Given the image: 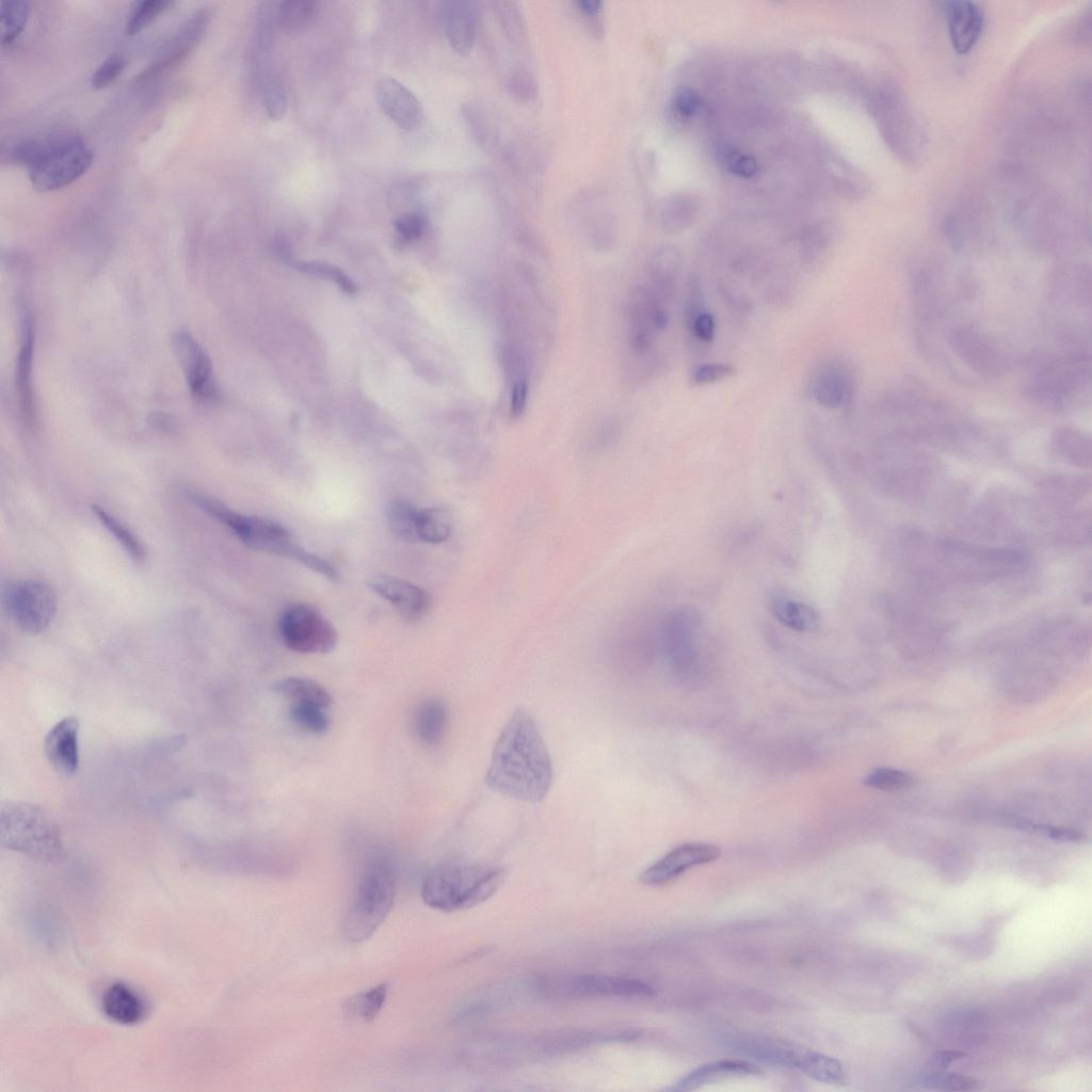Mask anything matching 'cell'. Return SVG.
I'll return each instance as SVG.
<instances>
[{
  "label": "cell",
  "mask_w": 1092,
  "mask_h": 1092,
  "mask_svg": "<svg viewBox=\"0 0 1092 1092\" xmlns=\"http://www.w3.org/2000/svg\"><path fill=\"white\" fill-rule=\"evenodd\" d=\"M465 121L481 147H491L495 139V125L486 110L476 104H469L463 110Z\"/></svg>",
  "instance_id": "obj_42"
},
{
  "label": "cell",
  "mask_w": 1092,
  "mask_h": 1092,
  "mask_svg": "<svg viewBox=\"0 0 1092 1092\" xmlns=\"http://www.w3.org/2000/svg\"><path fill=\"white\" fill-rule=\"evenodd\" d=\"M553 763L536 720L523 710L513 714L494 745L486 782L503 796L537 804L548 796Z\"/></svg>",
  "instance_id": "obj_1"
},
{
  "label": "cell",
  "mask_w": 1092,
  "mask_h": 1092,
  "mask_svg": "<svg viewBox=\"0 0 1092 1092\" xmlns=\"http://www.w3.org/2000/svg\"><path fill=\"white\" fill-rule=\"evenodd\" d=\"M704 303L701 281L698 277H693L687 284L685 296V321L687 329L693 324V321L697 316L705 312Z\"/></svg>",
  "instance_id": "obj_47"
},
{
  "label": "cell",
  "mask_w": 1092,
  "mask_h": 1092,
  "mask_svg": "<svg viewBox=\"0 0 1092 1092\" xmlns=\"http://www.w3.org/2000/svg\"><path fill=\"white\" fill-rule=\"evenodd\" d=\"M189 497L208 516L226 526L252 550H258L267 541L289 536L280 524L260 517L243 515L215 497L199 492H189Z\"/></svg>",
  "instance_id": "obj_9"
},
{
  "label": "cell",
  "mask_w": 1092,
  "mask_h": 1092,
  "mask_svg": "<svg viewBox=\"0 0 1092 1092\" xmlns=\"http://www.w3.org/2000/svg\"><path fill=\"white\" fill-rule=\"evenodd\" d=\"M259 552L278 555L296 561L298 564L305 566L318 574L324 575L328 580L334 582L340 578L339 572L336 571L329 561L301 548V546L294 543L289 536L265 543Z\"/></svg>",
  "instance_id": "obj_28"
},
{
  "label": "cell",
  "mask_w": 1092,
  "mask_h": 1092,
  "mask_svg": "<svg viewBox=\"0 0 1092 1092\" xmlns=\"http://www.w3.org/2000/svg\"><path fill=\"white\" fill-rule=\"evenodd\" d=\"M263 105L272 121H280L287 111V94L278 72L260 79Z\"/></svg>",
  "instance_id": "obj_37"
},
{
  "label": "cell",
  "mask_w": 1092,
  "mask_h": 1092,
  "mask_svg": "<svg viewBox=\"0 0 1092 1092\" xmlns=\"http://www.w3.org/2000/svg\"><path fill=\"white\" fill-rule=\"evenodd\" d=\"M447 725L446 704L438 698L423 701L415 711V734L428 747L438 746L443 741Z\"/></svg>",
  "instance_id": "obj_26"
},
{
  "label": "cell",
  "mask_w": 1092,
  "mask_h": 1092,
  "mask_svg": "<svg viewBox=\"0 0 1092 1092\" xmlns=\"http://www.w3.org/2000/svg\"><path fill=\"white\" fill-rule=\"evenodd\" d=\"M735 368L725 363H709L699 366L693 376L696 385H710L732 377Z\"/></svg>",
  "instance_id": "obj_48"
},
{
  "label": "cell",
  "mask_w": 1092,
  "mask_h": 1092,
  "mask_svg": "<svg viewBox=\"0 0 1092 1092\" xmlns=\"http://www.w3.org/2000/svg\"><path fill=\"white\" fill-rule=\"evenodd\" d=\"M173 5L170 0H140L136 2L128 13L125 30L127 35L138 34L148 27L160 14Z\"/></svg>",
  "instance_id": "obj_38"
},
{
  "label": "cell",
  "mask_w": 1092,
  "mask_h": 1092,
  "mask_svg": "<svg viewBox=\"0 0 1092 1092\" xmlns=\"http://www.w3.org/2000/svg\"><path fill=\"white\" fill-rule=\"evenodd\" d=\"M368 585L409 620H419L429 612V592L406 580L388 574H377L368 581Z\"/></svg>",
  "instance_id": "obj_15"
},
{
  "label": "cell",
  "mask_w": 1092,
  "mask_h": 1092,
  "mask_svg": "<svg viewBox=\"0 0 1092 1092\" xmlns=\"http://www.w3.org/2000/svg\"><path fill=\"white\" fill-rule=\"evenodd\" d=\"M0 839L5 848L41 862H56L64 855L61 830L43 808L8 802L0 811Z\"/></svg>",
  "instance_id": "obj_4"
},
{
  "label": "cell",
  "mask_w": 1092,
  "mask_h": 1092,
  "mask_svg": "<svg viewBox=\"0 0 1092 1092\" xmlns=\"http://www.w3.org/2000/svg\"><path fill=\"white\" fill-rule=\"evenodd\" d=\"M630 343L635 355L648 356L656 336L666 330L668 314L664 303L649 287L635 289L629 307Z\"/></svg>",
  "instance_id": "obj_10"
},
{
  "label": "cell",
  "mask_w": 1092,
  "mask_h": 1092,
  "mask_svg": "<svg viewBox=\"0 0 1092 1092\" xmlns=\"http://www.w3.org/2000/svg\"><path fill=\"white\" fill-rule=\"evenodd\" d=\"M928 1084L944 1090H973L979 1086L975 1079L959 1073L931 1074Z\"/></svg>",
  "instance_id": "obj_49"
},
{
  "label": "cell",
  "mask_w": 1092,
  "mask_h": 1092,
  "mask_svg": "<svg viewBox=\"0 0 1092 1092\" xmlns=\"http://www.w3.org/2000/svg\"><path fill=\"white\" fill-rule=\"evenodd\" d=\"M321 706L310 703H294L289 716L294 724L304 732L324 734L330 728V720Z\"/></svg>",
  "instance_id": "obj_39"
},
{
  "label": "cell",
  "mask_w": 1092,
  "mask_h": 1092,
  "mask_svg": "<svg viewBox=\"0 0 1092 1092\" xmlns=\"http://www.w3.org/2000/svg\"><path fill=\"white\" fill-rule=\"evenodd\" d=\"M102 1009L107 1018L122 1025H136L147 1016L146 1002L124 983H115L107 988L102 998Z\"/></svg>",
  "instance_id": "obj_21"
},
{
  "label": "cell",
  "mask_w": 1092,
  "mask_h": 1092,
  "mask_svg": "<svg viewBox=\"0 0 1092 1092\" xmlns=\"http://www.w3.org/2000/svg\"><path fill=\"white\" fill-rule=\"evenodd\" d=\"M454 518L452 512L444 507H428L419 510L417 516V535L420 542L440 544L452 536Z\"/></svg>",
  "instance_id": "obj_31"
},
{
  "label": "cell",
  "mask_w": 1092,
  "mask_h": 1092,
  "mask_svg": "<svg viewBox=\"0 0 1092 1092\" xmlns=\"http://www.w3.org/2000/svg\"><path fill=\"white\" fill-rule=\"evenodd\" d=\"M279 632L289 650L302 654L330 653L339 641L334 626L307 604L287 607L279 620Z\"/></svg>",
  "instance_id": "obj_7"
},
{
  "label": "cell",
  "mask_w": 1092,
  "mask_h": 1092,
  "mask_svg": "<svg viewBox=\"0 0 1092 1092\" xmlns=\"http://www.w3.org/2000/svg\"><path fill=\"white\" fill-rule=\"evenodd\" d=\"M273 692L294 703H310L327 709L332 703V697L328 690L314 680L308 678H285L271 686Z\"/></svg>",
  "instance_id": "obj_29"
},
{
  "label": "cell",
  "mask_w": 1092,
  "mask_h": 1092,
  "mask_svg": "<svg viewBox=\"0 0 1092 1092\" xmlns=\"http://www.w3.org/2000/svg\"><path fill=\"white\" fill-rule=\"evenodd\" d=\"M419 510L405 500H396L389 505L387 517L392 534L405 542H420L417 535V516Z\"/></svg>",
  "instance_id": "obj_35"
},
{
  "label": "cell",
  "mask_w": 1092,
  "mask_h": 1092,
  "mask_svg": "<svg viewBox=\"0 0 1092 1092\" xmlns=\"http://www.w3.org/2000/svg\"><path fill=\"white\" fill-rule=\"evenodd\" d=\"M396 873L388 857H376L363 870L358 887L346 913L343 933L350 943L371 938L394 906Z\"/></svg>",
  "instance_id": "obj_3"
},
{
  "label": "cell",
  "mask_w": 1092,
  "mask_h": 1092,
  "mask_svg": "<svg viewBox=\"0 0 1092 1092\" xmlns=\"http://www.w3.org/2000/svg\"><path fill=\"white\" fill-rule=\"evenodd\" d=\"M388 993L389 985L383 983L356 994L355 997L346 1002L344 1006L345 1016L351 1020L364 1023L373 1022L380 1014L385 1002H387Z\"/></svg>",
  "instance_id": "obj_32"
},
{
  "label": "cell",
  "mask_w": 1092,
  "mask_h": 1092,
  "mask_svg": "<svg viewBox=\"0 0 1092 1092\" xmlns=\"http://www.w3.org/2000/svg\"><path fill=\"white\" fill-rule=\"evenodd\" d=\"M92 513L96 519L106 528V531L115 537L122 549L137 565L147 561L148 552L140 538L116 517L100 506H93Z\"/></svg>",
  "instance_id": "obj_30"
},
{
  "label": "cell",
  "mask_w": 1092,
  "mask_h": 1092,
  "mask_svg": "<svg viewBox=\"0 0 1092 1092\" xmlns=\"http://www.w3.org/2000/svg\"><path fill=\"white\" fill-rule=\"evenodd\" d=\"M30 4L25 0H9L2 4L0 26H2V44L10 47L18 39L29 18Z\"/></svg>",
  "instance_id": "obj_36"
},
{
  "label": "cell",
  "mask_w": 1092,
  "mask_h": 1092,
  "mask_svg": "<svg viewBox=\"0 0 1092 1092\" xmlns=\"http://www.w3.org/2000/svg\"><path fill=\"white\" fill-rule=\"evenodd\" d=\"M966 1055V1053L954 1051L941 1052L935 1056L934 1064L938 1068H946L949 1067L952 1063L959 1061V1059L965 1058Z\"/></svg>",
  "instance_id": "obj_56"
},
{
  "label": "cell",
  "mask_w": 1092,
  "mask_h": 1092,
  "mask_svg": "<svg viewBox=\"0 0 1092 1092\" xmlns=\"http://www.w3.org/2000/svg\"><path fill=\"white\" fill-rule=\"evenodd\" d=\"M760 1073L761 1070L758 1067L747 1061H741V1059L728 1061V1059H725V1061L705 1064L693 1070L680 1080L672 1090L690 1091L722 1078L746 1077V1075H758Z\"/></svg>",
  "instance_id": "obj_25"
},
{
  "label": "cell",
  "mask_w": 1092,
  "mask_h": 1092,
  "mask_svg": "<svg viewBox=\"0 0 1092 1092\" xmlns=\"http://www.w3.org/2000/svg\"><path fill=\"white\" fill-rule=\"evenodd\" d=\"M505 873L500 867L468 861H445L423 881L424 903L442 912L471 909L488 901L501 889Z\"/></svg>",
  "instance_id": "obj_2"
},
{
  "label": "cell",
  "mask_w": 1092,
  "mask_h": 1092,
  "mask_svg": "<svg viewBox=\"0 0 1092 1092\" xmlns=\"http://www.w3.org/2000/svg\"><path fill=\"white\" fill-rule=\"evenodd\" d=\"M23 337L19 353L18 366H16V391L19 395V404L23 420L28 426L36 422V405L34 389H32V359H34V325L28 311H24L22 318Z\"/></svg>",
  "instance_id": "obj_20"
},
{
  "label": "cell",
  "mask_w": 1092,
  "mask_h": 1092,
  "mask_svg": "<svg viewBox=\"0 0 1092 1092\" xmlns=\"http://www.w3.org/2000/svg\"><path fill=\"white\" fill-rule=\"evenodd\" d=\"M956 346L963 361H966L977 372L992 374L999 372L1000 361L997 353L990 345L974 331L961 330L954 335Z\"/></svg>",
  "instance_id": "obj_27"
},
{
  "label": "cell",
  "mask_w": 1092,
  "mask_h": 1092,
  "mask_svg": "<svg viewBox=\"0 0 1092 1092\" xmlns=\"http://www.w3.org/2000/svg\"><path fill=\"white\" fill-rule=\"evenodd\" d=\"M507 87L513 96L522 101L534 100L538 94L535 77L524 69L515 70L510 74Z\"/></svg>",
  "instance_id": "obj_46"
},
{
  "label": "cell",
  "mask_w": 1092,
  "mask_h": 1092,
  "mask_svg": "<svg viewBox=\"0 0 1092 1092\" xmlns=\"http://www.w3.org/2000/svg\"><path fill=\"white\" fill-rule=\"evenodd\" d=\"M172 347L178 358L192 396L200 401H211L217 396V385L211 358L188 332L180 331L172 337Z\"/></svg>",
  "instance_id": "obj_11"
},
{
  "label": "cell",
  "mask_w": 1092,
  "mask_h": 1092,
  "mask_svg": "<svg viewBox=\"0 0 1092 1092\" xmlns=\"http://www.w3.org/2000/svg\"><path fill=\"white\" fill-rule=\"evenodd\" d=\"M721 855L718 846L705 843H687L674 848L655 862L639 877L642 885L655 887L666 885L692 867L708 864Z\"/></svg>",
  "instance_id": "obj_13"
},
{
  "label": "cell",
  "mask_w": 1092,
  "mask_h": 1092,
  "mask_svg": "<svg viewBox=\"0 0 1092 1092\" xmlns=\"http://www.w3.org/2000/svg\"><path fill=\"white\" fill-rule=\"evenodd\" d=\"M641 1033L634 1030L616 1032H562L545 1036L541 1040L542 1048L551 1054L566 1053L584 1049L598 1043L631 1042L638 1040Z\"/></svg>",
  "instance_id": "obj_22"
},
{
  "label": "cell",
  "mask_w": 1092,
  "mask_h": 1092,
  "mask_svg": "<svg viewBox=\"0 0 1092 1092\" xmlns=\"http://www.w3.org/2000/svg\"><path fill=\"white\" fill-rule=\"evenodd\" d=\"M853 381L839 363H826L815 373L812 394L819 406L828 410L849 406L853 398Z\"/></svg>",
  "instance_id": "obj_19"
},
{
  "label": "cell",
  "mask_w": 1092,
  "mask_h": 1092,
  "mask_svg": "<svg viewBox=\"0 0 1092 1092\" xmlns=\"http://www.w3.org/2000/svg\"><path fill=\"white\" fill-rule=\"evenodd\" d=\"M945 10L954 50L960 55H966L982 36L984 13L971 2L949 3Z\"/></svg>",
  "instance_id": "obj_18"
},
{
  "label": "cell",
  "mask_w": 1092,
  "mask_h": 1092,
  "mask_svg": "<svg viewBox=\"0 0 1092 1092\" xmlns=\"http://www.w3.org/2000/svg\"><path fill=\"white\" fill-rule=\"evenodd\" d=\"M295 266L299 271L307 273V275L333 282L347 295L352 296L359 292L358 284L339 267L321 262H300Z\"/></svg>",
  "instance_id": "obj_41"
},
{
  "label": "cell",
  "mask_w": 1092,
  "mask_h": 1092,
  "mask_svg": "<svg viewBox=\"0 0 1092 1092\" xmlns=\"http://www.w3.org/2000/svg\"><path fill=\"white\" fill-rule=\"evenodd\" d=\"M44 751L58 773L75 775L80 764L78 719L66 717L58 721L45 737Z\"/></svg>",
  "instance_id": "obj_16"
},
{
  "label": "cell",
  "mask_w": 1092,
  "mask_h": 1092,
  "mask_svg": "<svg viewBox=\"0 0 1092 1092\" xmlns=\"http://www.w3.org/2000/svg\"><path fill=\"white\" fill-rule=\"evenodd\" d=\"M428 227V217L422 211H411L400 215L395 220V231L401 243L415 242L425 234Z\"/></svg>",
  "instance_id": "obj_44"
},
{
  "label": "cell",
  "mask_w": 1092,
  "mask_h": 1092,
  "mask_svg": "<svg viewBox=\"0 0 1092 1092\" xmlns=\"http://www.w3.org/2000/svg\"><path fill=\"white\" fill-rule=\"evenodd\" d=\"M533 988L549 1000L650 999L656 991L639 979L603 974H551L536 977Z\"/></svg>",
  "instance_id": "obj_5"
},
{
  "label": "cell",
  "mask_w": 1092,
  "mask_h": 1092,
  "mask_svg": "<svg viewBox=\"0 0 1092 1092\" xmlns=\"http://www.w3.org/2000/svg\"><path fill=\"white\" fill-rule=\"evenodd\" d=\"M913 778L903 770L881 767L873 770L864 779L869 788L880 791H899L911 786Z\"/></svg>",
  "instance_id": "obj_43"
},
{
  "label": "cell",
  "mask_w": 1092,
  "mask_h": 1092,
  "mask_svg": "<svg viewBox=\"0 0 1092 1092\" xmlns=\"http://www.w3.org/2000/svg\"><path fill=\"white\" fill-rule=\"evenodd\" d=\"M375 98L383 114L403 131H414L423 120V107L414 93L399 80L387 76L377 80Z\"/></svg>",
  "instance_id": "obj_14"
},
{
  "label": "cell",
  "mask_w": 1092,
  "mask_h": 1092,
  "mask_svg": "<svg viewBox=\"0 0 1092 1092\" xmlns=\"http://www.w3.org/2000/svg\"><path fill=\"white\" fill-rule=\"evenodd\" d=\"M510 397L511 415L518 417L524 412L526 408L528 397L527 381L513 383L511 387Z\"/></svg>",
  "instance_id": "obj_54"
},
{
  "label": "cell",
  "mask_w": 1092,
  "mask_h": 1092,
  "mask_svg": "<svg viewBox=\"0 0 1092 1092\" xmlns=\"http://www.w3.org/2000/svg\"><path fill=\"white\" fill-rule=\"evenodd\" d=\"M4 599L11 620L27 634L45 632L56 618V593L43 581L32 578L15 582L6 590Z\"/></svg>",
  "instance_id": "obj_8"
},
{
  "label": "cell",
  "mask_w": 1092,
  "mask_h": 1092,
  "mask_svg": "<svg viewBox=\"0 0 1092 1092\" xmlns=\"http://www.w3.org/2000/svg\"><path fill=\"white\" fill-rule=\"evenodd\" d=\"M93 158L85 140L70 132L28 169L30 182L41 192L67 187L90 169Z\"/></svg>",
  "instance_id": "obj_6"
},
{
  "label": "cell",
  "mask_w": 1092,
  "mask_h": 1092,
  "mask_svg": "<svg viewBox=\"0 0 1092 1092\" xmlns=\"http://www.w3.org/2000/svg\"><path fill=\"white\" fill-rule=\"evenodd\" d=\"M770 613L786 628L799 633L814 632L821 619L815 609L782 592H773L768 598Z\"/></svg>",
  "instance_id": "obj_24"
},
{
  "label": "cell",
  "mask_w": 1092,
  "mask_h": 1092,
  "mask_svg": "<svg viewBox=\"0 0 1092 1092\" xmlns=\"http://www.w3.org/2000/svg\"><path fill=\"white\" fill-rule=\"evenodd\" d=\"M601 0H578L576 6L587 18L596 19L603 9Z\"/></svg>",
  "instance_id": "obj_55"
},
{
  "label": "cell",
  "mask_w": 1092,
  "mask_h": 1092,
  "mask_svg": "<svg viewBox=\"0 0 1092 1092\" xmlns=\"http://www.w3.org/2000/svg\"><path fill=\"white\" fill-rule=\"evenodd\" d=\"M500 5L502 7L499 8V14L507 35L511 36L512 40H522L524 32L520 13L509 3H501Z\"/></svg>",
  "instance_id": "obj_53"
},
{
  "label": "cell",
  "mask_w": 1092,
  "mask_h": 1092,
  "mask_svg": "<svg viewBox=\"0 0 1092 1092\" xmlns=\"http://www.w3.org/2000/svg\"><path fill=\"white\" fill-rule=\"evenodd\" d=\"M728 169L736 176L743 179L752 178L758 171L757 160L752 156L736 152L728 156Z\"/></svg>",
  "instance_id": "obj_51"
},
{
  "label": "cell",
  "mask_w": 1092,
  "mask_h": 1092,
  "mask_svg": "<svg viewBox=\"0 0 1092 1092\" xmlns=\"http://www.w3.org/2000/svg\"><path fill=\"white\" fill-rule=\"evenodd\" d=\"M673 107L683 117H696L703 108L701 96L694 90L680 89L673 98Z\"/></svg>",
  "instance_id": "obj_50"
},
{
  "label": "cell",
  "mask_w": 1092,
  "mask_h": 1092,
  "mask_svg": "<svg viewBox=\"0 0 1092 1092\" xmlns=\"http://www.w3.org/2000/svg\"><path fill=\"white\" fill-rule=\"evenodd\" d=\"M320 5L315 0H288L279 3L278 26L285 32H297L309 26L318 15Z\"/></svg>",
  "instance_id": "obj_34"
},
{
  "label": "cell",
  "mask_w": 1092,
  "mask_h": 1092,
  "mask_svg": "<svg viewBox=\"0 0 1092 1092\" xmlns=\"http://www.w3.org/2000/svg\"><path fill=\"white\" fill-rule=\"evenodd\" d=\"M697 213L696 203L686 198H674L664 206L663 228L668 233H679L693 223Z\"/></svg>",
  "instance_id": "obj_40"
},
{
  "label": "cell",
  "mask_w": 1092,
  "mask_h": 1092,
  "mask_svg": "<svg viewBox=\"0 0 1092 1092\" xmlns=\"http://www.w3.org/2000/svg\"><path fill=\"white\" fill-rule=\"evenodd\" d=\"M688 330L693 333L698 341L706 344L712 343L716 331L714 315L708 311L701 313Z\"/></svg>",
  "instance_id": "obj_52"
},
{
  "label": "cell",
  "mask_w": 1092,
  "mask_h": 1092,
  "mask_svg": "<svg viewBox=\"0 0 1092 1092\" xmlns=\"http://www.w3.org/2000/svg\"><path fill=\"white\" fill-rule=\"evenodd\" d=\"M440 14L449 44L461 55L471 53L477 35L475 3L467 2V0H448L441 4Z\"/></svg>",
  "instance_id": "obj_17"
},
{
  "label": "cell",
  "mask_w": 1092,
  "mask_h": 1092,
  "mask_svg": "<svg viewBox=\"0 0 1092 1092\" xmlns=\"http://www.w3.org/2000/svg\"><path fill=\"white\" fill-rule=\"evenodd\" d=\"M126 67V59L121 54L108 56L91 76V86L103 89L115 82Z\"/></svg>",
  "instance_id": "obj_45"
},
{
  "label": "cell",
  "mask_w": 1092,
  "mask_h": 1092,
  "mask_svg": "<svg viewBox=\"0 0 1092 1092\" xmlns=\"http://www.w3.org/2000/svg\"><path fill=\"white\" fill-rule=\"evenodd\" d=\"M681 262L680 252L673 247L658 249L651 256L648 268L649 288L664 304L671 300L676 291Z\"/></svg>",
  "instance_id": "obj_23"
},
{
  "label": "cell",
  "mask_w": 1092,
  "mask_h": 1092,
  "mask_svg": "<svg viewBox=\"0 0 1092 1092\" xmlns=\"http://www.w3.org/2000/svg\"><path fill=\"white\" fill-rule=\"evenodd\" d=\"M211 21V12L202 9L191 15L174 36L163 45L155 60L137 77L136 82L155 76L179 66L200 42Z\"/></svg>",
  "instance_id": "obj_12"
},
{
  "label": "cell",
  "mask_w": 1092,
  "mask_h": 1092,
  "mask_svg": "<svg viewBox=\"0 0 1092 1092\" xmlns=\"http://www.w3.org/2000/svg\"><path fill=\"white\" fill-rule=\"evenodd\" d=\"M797 1069L818 1082L830 1085L845 1083V1071L842 1064L837 1059L823 1054L802 1051Z\"/></svg>",
  "instance_id": "obj_33"
}]
</instances>
